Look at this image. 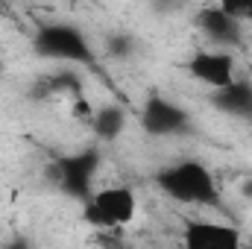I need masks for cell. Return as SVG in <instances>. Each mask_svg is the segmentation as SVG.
<instances>
[{
  "mask_svg": "<svg viewBox=\"0 0 252 249\" xmlns=\"http://www.w3.org/2000/svg\"><path fill=\"white\" fill-rule=\"evenodd\" d=\"M185 70H188L196 82L208 85L211 91L229 85V82L238 76V73H235V56H232V50H223V47L196 50L193 56H188Z\"/></svg>",
  "mask_w": 252,
  "mask_h": 249,
  "instance_id": "cell-6",
  "label": "cell"
},
{
  "mask_svg": "<svg viewBox=\"0 0 252 249\" xmlns=\"http://www.w3.org/2000/svg\"><path fill=\"white\" fill-rule=\"evenodd\" d=\"M100 164H103V153H100L97 144H91L79 153L53 158L50 167H47V182L53 187H59L64 196L82 202L94 190V179L100 173Z\"/></svg>",
  "mask_w": 252,
  "mask_h": 249,
  "instance_id": "cell-2",
  "label": "cell"
},
{
  "mask_svg": "<svg viewBox=\"0 0 252 249\" xmlns=\"http://www.w3.org/2000/svg\"><path fill=\"white\" fill-rule=\"evenodd\" d=\"M141 129L150 138H176L190 129V115L179 103H173L161 94H153L141 106Z\"/></svg>",
  "mask_w": 252,
  "mask_h": 249,
  "instance_id": "cell-5",
  "label": "cell"
},
{
  "mask_svg": "<svg viewBox=\"0 0 252 249\" xmlns=\"http://www.w3.org/2000/svg\"><path fill=\"white\" fill-rule=\"evenodd\" d=\"M138 214V196L129 185L94 187L82 199V220L94 229H124Z\"/></svg>",
  "mask_w": 252,
  "mask_h": 249,
  "instance_id": "cell-3",
  "label": "cell"
},
{
  "mask_svg": "<svg viewBox=\"0 0 252 249\" xmlns=\"http://www.w3.org/2000/svg\"><path fill=\"white\" fill-rule=\"evenodd\" d=\"M32 50L41 59L53 62L94 64V47L88 44L85 32L76 30L73 24H44L32 38Z\"/></svg>",
  "mask_w": 252,
  "mask_h": 249,
  "instance_id": "cell-4",
  "label": "cell"
},
{
  "mask_svg": "<svg viewBox=\"0 0 252 249\" xmlns=\"http://www.w3.org/2000/svg\"><path fill=\"white\" fill-rule=\"evenodd\" d=\"M241 190H244V196H250V199H252V176L244 182V187H241Z\"/></svg>",
  "mask_w": 252,
  "mask_h": 249,
  "instance_id": "cell-13",
  "label": "cell"
},
{
  "mask_svg": "<svg viewBox=\"0 0 252 249\" xmlns=\"http://www.w3.org/2000/svg\"><path fill=\"white\" fill-rule=\"evenodd\" d=\"M211 106L229 118H238V121H250L252 124V82L250 79H232L229 85L223 88H214L211 91Z\"/></svg>",
  "mask_w": 252,
  "mask_h": 249,
  "instance_id": "cell-9",
  "label": "cell"
},
{
  "mask_svg": "<svg viewBox=\"0 0 252 249\" xmlns=\"http://www.w3.org/2000/svg\"><path fill=\"white\" fill-rule=\"evenodd\" d=\"M156 187L182 205H220L217 176L208 164L196 158H182L156 173Z\"/></svg>",
  "mask_w": 252,
  "mask_h": 249,
  "instance_id": "cell-1",
  "label": "cell"
},
{
  "mask_svg": "<svg viewBox=\"0 0 252 249\" xmlns=\"http://www.w3.org/2000/svg\"><path fill=\"white\" fill-rule=\"evenodd\" d=\"M226 15H232L241 24H252V0H220L217 3Z\"/></svg>",
  "mask_w": 252,
  "mask_h": 249,
  "instance_id": "cell-12",
  "label": "cell"
},
{
  "mask_svg": "<svg viewBox=\"0 0 252 249\" xmlns=\"http://www.w3.org/2000/svg\"><path fill=\"white\" fill-rule=\"evenodd\" d=\"M91 132L97 135L100 144H115L121 135L126 132V112L124 106H100L94 109V118H91Z\"/></svg>",
  "mask_w": 252,
  "mask_h": 249,
  "instance_id": "cell-10",
  "label": "cell"
},
{
  "mask_svg": "<svg viewBox=\"0 0 252 249\" xmlns=\"http://www.w3.org/2000/svg\"><path fill=\"white\" fill-rule=\"evenodd\" d=\"M106 53L115 56V59H132L138 53V41L129 32H112L106 38Z\"/></svg>",
  "mask_w": 252,
  "mask_h": 249,
  "instance_id": "cell-11",
  "label": "cell"
},
{
  "mask_svg": "<svg viewBox=\"0 0 252 249\" xmlns=\"http://www.w3.org/2000/svg\"><path fill=\"white\" fill-rule=\"evenodd\" d=\"M182 244L188 249H238L244 244V235L238 226L190 220L182 232Z\"/></svg>",
  "mask_w": 252,
  "mask_h": 249,
  "instance_id": "cell-7",
  "label": "cell"
},
{
  "mask_svg": "<svg viewBox=\"0 0 252 249\" xmlns=\"http://www.w3.org/2000/svg\"><path fill=\"white\" fill-rule=\"evenodd\" d=\"M196 27H199V32H202L214 47H223V50L238 47L241 38H244V24L235 21L232 15H226L220 6H205V9H199Z\"/></svg>",
  "mask_w": 252,
  "mask_h": 249,
  "instance_id": "cell-8",
  "label": "cell"
}]
</instances>
